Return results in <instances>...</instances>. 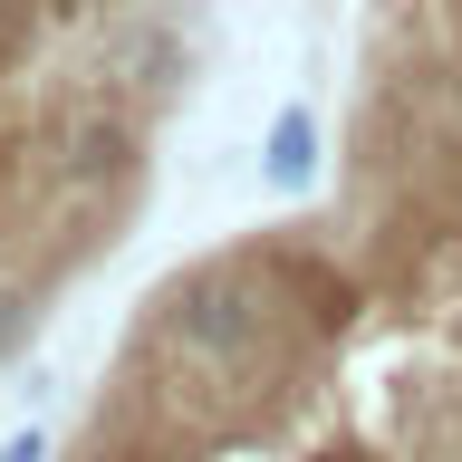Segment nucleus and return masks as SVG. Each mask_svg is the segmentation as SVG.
Returning <instances> with one entry per match:
<instances>
[{"label": "nucleus", "instance_id": "3", "mask_svg": "<svg viewBox=\"0 0 462 462\" xmlns=\"http://www.w3.org/2000/svg\"><path fill=\"white\" fill-rule=\"evenodd\" d=\"M0 462H39V433H20V443H10V453H0Z\"/></svg>", "mask_w": 462, "mask_h": 462}, {"label": "nucleus", "instance_id": "1", "mask_svg": "<svg viewBox=\"0 0 462 462\" xmlns=\"http://www.w3.org/2000/svg\"><path fill=\"white\" fill-rule=\"evenodd\" d=\"M58 173H68V193H125L144 173V135L125 116H87V125H68V144H58Z\"/></svg>", "mask_w": 462, "mask_h": 462}, {"label": "nucleus", "instance_id": "2", "mask_svg": "<svg viewBox=\"0 0 462 462\" xmlns=\"http://www.w3.org/2000/svg\"><path fill=\"white\" fill-rule=\"evenodd\" d=\"M309 173H318V116L280 106L270 116V144H260V183H270V193H299Z\"/></svg>", "mask_w": 462, "mask_h": 462}]
</instances>
